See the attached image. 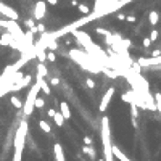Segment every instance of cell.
<instances>
[{
  "instance_id": "1",
  "label": "cell",
  "mask_w": 161,
  "mask_h": 161,
  "mask_svg": "<svg viewBox=\"0 0 161 161\" xmlns=\"http://www.w3.org/2000/svg\"><path fill=\"white\" fill-rule=\"evenodd\" d=\"M102 144H103V158L105 161H115L113 156V144H111V135H110V121L105 116L102 119Z\"/></svg>"
},
{
  "instance_id": "2",
  "label": "cell",
  "mask_w": 161,
  "mask_h": 161,
  "mask_svg": "<svg viewBox=\"0 0 161 161\" xmlns=\"http://www.w3.org/2000/svg\"><path fill=\"white\" fill-rule=\"evenodd\" d=\"M0 26H2V27H7L8 32L13 36V39L18 40L21 45H24L26 37H24L23 29H21L20 26H18V21H13V20H7V21H3V20H0Z\"/></svg>"
},
{
  "instance_id": "3",
  "label": "cell",
  "mask_w": 161,
  "mask_h": 161,
  "mask_svg": "<svg viewBox=\"0 0 161 161\" xmlns=\"http://www.w3.org/2000/svg\"><path fill=\"white\" fill-rule=\"evenodd\" d=\"M39 90H40V86H39L37 82L31 86L29 93H27L26 102H24V105H23V113H24V116H31V115H32V111H34V102H36L37 97H39Z\"/></svg>"
},
{
  "instance_id": "4",
  "label": "cell",
  "mask_w": 161,
  "mask_h": 161,
  "mask_svg": "<svg viewBox=\"0 0 161 161\" xmlns=\"http://www.w3.org/2000/svg\"><path fill=\"white\" fill-rule=\"evenodd\" d=\"M26 134H27V122H26V119H24V121L20 122V127H18L16 134H15V139H13V147H15V150L23 151L24 144H26Z\"/></svg>"
},
{
  "instance_id": "5",
  "label": "cell",
  "mask_w": 161,
  "mask_h": 161,
  "mask_svg": "<svg viewBox=\"0 0 161 161\" xmlns=\"http://www.w3.org/2000/svg\"><path fill=\"white\" fill-rule=\"evenodd\" d=\"M45 15H47V3H45V0H39L34 7V20L40 21L44 20Z\"/></svg>"
},
{
  "instance_id": "6",
  "label": "cell",
  "mask_w": 161,
  "mask_h": 161,
  "mask_svg": "<svg viewBox=\"0 0 161 161\" xmlns=\"http://www.w3.org/2000/svg\"><path fill=\"white\" fill-rule=\"evenodd\" d=\"M0 13H2L3 16H7L8 20H13V21H18V20H20V15H18V12L13 10L12 7L5 5L3 2H0Z\"/></svg>"
},
{
  "instance_id": "7",
  "label": "cell",
  "mask_w": 161,
  "mask_h": 161,
  "mask_svg": "<svg viewBox=\"0 0 161 161\" xmlns=\"http://www.w3.org/2000/svg\"><path fill=\"white\" fill-rule=\"evenodd\" d=\"M113 95H115V87H110L105 93H103L102 102H100V107H98V110H100L102 113H103V111H107V108H108V105H110V102H111Z\"/></svg>"
},
{
  "instance_id": "8",
  "label": "cell",
  "mask_w": 161,
  "mask_h": 161,
  "mask_svg": "<svg viewBox=\"0 0 161 161\" xmlns=\"http://www.w3.org/2000/svg\"><path fill=\"white\" fill-rule=\"evenodd\" d=\"M111 151H113V156H115V159H118V161H132L129 156H126L124 153H122L121 148H118L116 145H113Z\"/></svg>"
},
{
  "instance_id": "9",
  "label": "cell",
  "mask_w": 161,
  "mask_h": 161,
  "mask_svg": "<svg viewBox=\"0 0 161 161\" xmlns=\"http://www.w3.org/2000/svg\"><path fill=\"white\" fill-rule=\"evenodd\" d=\"M53 153H55V159H56V161H66L64 153H63V148H61L60 144H55V147H53Z\"/></svg>"
},
{
  "instance_id": "10",
  "label": "cell",
  "mask_w": 161,
  "mask_h": 161,
  "mask_svg": "<svg viewBox=\"0 0 161 161\" xmlns=\"http://www.w3.org/2000/svg\"><path fill=\"white\" fill-rule=\"evenodd\" d=\"M37 84L40 86V90H42L44 93H47V95H50V84L47 82L44 78H39V76H37Z\"/></svg>"
},
{
  "instance_id": "11",
  "label": "cell",
  "mask_w": 161,
  "mask_h": 161,
  "mask_svg": "<svg viewBox=\"0 0 161 161\" xmlns=\"http://www.w3.org/2000/svg\"><path fill=\"white\" fill-rule=\"evenodd\" d=\"M60 113L63 115L64 119H69L71 118V110H69V105L66 102H61L60 103Z\"/></svg>"
},
{
  "instance_id": "12",
  "label": "cell",
  "mask_w": 161,
  "mask_h": 161,
  "mask_svg": "<svg viewBox=\"0 0 161 161\" xmlns=\"http://www.w3.org/2000/svg\"><path fill=\"white\" fill-rule=\"evenodd\" d=\"M12 39H13V36L10 34V32H3L2 36H0V45H3V47H10V42H12Z\"/></svg>"
},
{
  "instance_id": "13",
  "label": "cell",
  "mask_w": 161,
  "mask_h": 161,
  "mask_svg": "<svg viewBox=\"0 0 161 161\" xmlns=\"http://www.w3.org/2000/svg\"><path fill=\"white\" fill-rule=\"evenodd\" d=\"M130 116H132V126L137 127V118H139V107L130 103Z\"/></svg>"
},
{
  "instance_id": "14",
  "label": "cell",
  "mask_w": 161,
  "mask_h": 161,
  "mask_svg": "<svg viewBox=\"0 0 161 161\" xmlns=\"http://www.w3.org/2000/svg\"><path fill=\"white\" fill-rule=\"evenodd\" d=\"M148 21H150V24H158V21H159V15H158V12H155V10H151L150 12V15H148Z\"/></svg>"
},
{
  "instance_id": "15",
  "label": "cell",
  "mask_w": 161,
  "mask_h": 161,
  "mask_svg": "<svg viewBox=\"0 0 161 161\" xmlns=\"http://www.w3.org/2000/svg\"><path fill=\"white\" fill-rule=\"evenodd\" d=\"M53 121H55V124L58 126V127H61L63 124H64V118H63V115L60 111H56L55 113V116H53Z\"/></svg>"
},
{
  "instance_id": "16",
  "label": "cell",
  "mask_w": 161,
  "mask_h": 161,
  "mask_svg": "<svg viewBox=\"0 0 161 161\" xmlns=\"http://www.w3.org/2000/svg\"><path fill=\"white\" fill-rule=\"evenodd\" d=\"M47 68H45V64L44 63H39L37 64V76H39V78H44L45 79V76H47Z\"/></svg>"
},
{
  "instance_id": "17",
  "label": "cell",
  "mask_w": 161,
  "mask_h": 161,
  "mask_svg": "<svg viewBox=\"0 0 161 161\" xmlns=\"http://www.w3.org/2000/svg\"><path fill=\"white\" fill-rule=\"evenodd\" d=\"M39 127L45 132V134H50V132H52V126L49 124V122H47V121H39Z\"/></svg>"
},
{
  "instance_id": "18",
  "label": "cell",
  "mask_w": 161,
  "mask_h": 161,
  "mask_svg": "<svg viewBox=\"0 0 161 161\" xmlns=\"http://www.w3.org/2000/svg\"><path fill=\"white\" fill-rule=\"evenodd\" d=\"M82 151H84V153H87L92 159H95V150L92 148V145H90V147H89V145H84V147H82Z\"/></svg>"
},
{
  "instance_id": "19",
  "label": "cell",
  "mask_w": 161,
  "mask_h": 161,
  "mask_svg": "<svg viewBox=\"0 0 161 161\" xmlns=\"http://www.w3.org/2000/svg\"><path fill=\"white\" fill-rule=\"evenodd\" d=\"M10 102H12V105H13L15 108H18V110H21V108H23V103H21V100L18 98V97L12 95V97H10Z\"/></svg>"
},
{
  "instance_id": "20",
  "label": "cell",
  "mask_w": 161,
  "mask_h": 161,
  "mask_svg": "<svg viewBox=\"0 0 161 161\" xmlns=\"http://www.w3.org/2000/svg\"><path fill=\"white\" fill-rule=\"evenodd\" d=\"M24 24H26V27L29 31H34V27H36V20L34 18H27V20L24 21Z\"/></svg>"
},
{
  "instance_id": "21",
  "label": "cell",
  "mask_w": 161,
  "mask_h": 161,
  "mask_svg": "<svg viewBox=\"0 0 161 161\" xmlns=\"http://www.w3.org/2000/svg\"><path fill=\"white\" fill-rule=\"evenodd\" d=\"M78 10H79L82 15H90V7L84 5V3H79V5H78Z\"/></svg>"
},
{
  "instance_id": "22",
  "label": "cell",
  "mask_w": 161,
  "mask_h": 161,
  "mask_svg": "<svg viewBox=\"0 0 161 161\" xmlns=\"http://www.w3.org/2000/svg\"><path fill=\"white\" fill-rule=\"evenodd\" d=\"M44 105H45V102H44V98H40V97H37L36 98V102H34V108H44Z\"/></svg>"
},
{
  "instance_id": "23",
  "label": "cell",
  "mask_w": 161,
  "mask_h": 161,
  "mask_svg": "<svg viewBox=\"0 0 161 161\" xmlns=\"http://www.w3.org/2000/svg\"><path fill=\"white\" fill-rule=\"evenodd\" d=\"M32 32H34V34H36V32H40V34H45V26H44L42 23H37V24H36V29H34Z\"/></svg>"
},
{
  "instance_id": "24",
  "label": "cell",
  "mask_w": 161,
  "mask_h": 161,
  "mask_svg": "<svg viewBox=\"0 0 161 161\" xmlns=\"http://www.w3.org/2000/svg\"><path fill=\"white\" fill-rule=\"evenodd\" d=\"M158 36H159V31H156V29H153V31H151V32H150V40H151V42H155V40L158 39Z\"/></svg>"
},
{
  "instance_id": "25",
  "label": "cell",
  "mask_w": 161,
  "mask_h": 161,
  "mask_svg": "<svg viewBox=\"0 0 161 161\" xmlns=\"http://www.w3.org/2000/svg\"><path fill=\"white\" fill-rule=\"evenodd\" d=\"M47 60H49V61H56V55L53 53V52H47Z\"/></svg>"
},
{
  "instance_id": "26",
  "label": "cell",
  "mask_w": 161,
  "mask_h": 161,
  "mask_svg": "<svg viewBox=\"0 0 161 161\" xmlns=\"http://www.w3.org/2000/svg\"><path fill=\"white\" fill-rule=\"evenodd\" d=\"M95 32H97V34H100V36H107V34H108V31H107V29H103V27H97Z\"/></svg>"
},
{
  "instance_id": "27",
  "label": "cell",
  "mask_w": 161,
  "mask_h": 161,
  "mask_svg": "<svg viewBox=\"0 0 161 161\" xmlns=\"http://www.w3.org/2000/svg\"><path fill=\"white\" fill-rule=\"evenodd\" d=\"M126 21H129V23H135L137 18H135L134 15H127V16H126Z\"/></svg>"
},
{
  "instance_id": "28",
  "label": "cell",
  "mask_w": 161,
  "mask_h": 161,
  "mask_svg": "<svg viewBox=\"0 0 161 161\" xmlns=\"http://www.w3.org/2000/svg\"><path fill=\"white\" fill-rule=\"evenodd\" d=\"M84 145H92V137H89V135H86V137H84Z\"/></svg>"
},
{
  "instance_id": "29",
  "label": "cell",
  "mask_w": 161,
  "mask_h": 161,
  "mask_svg": "<svg viewBox=\"0 0 161 161\" xmlns=\"http://www.w3.org/2000/svg\"><path fill=\"white\" fill-rule=\"evenodd\" d=\"M86 84H87V87H89V89H93V87H95V82H93V81H92L90 78H89V79L86 81Z\"/></svg>"
},
{
  "instance_id": "30",
  "label": "cell",
  "mask_w": 161,
  "mask_h": 161,
  "mask_svg": "<svg viewBox=\"0 0 161 161\" xmlns=\"http://www.w3.org/2000/svg\"><path fill=\"white\" fill-rule=\"evenodd\" d=\"M158 56H161V50H153L151 52V58H158Z\"/></svg>"
},
{
  "instance_id": "31",
  "label": "cell",
  "mask_w": 161,
  "mask_h": 161,
  "mask_svg": "<svg viewBox=\"0 0 161 161\" xmlns=\"http://www.w3.org/2000/svg\"><path fill=\"white\" fill-rule=\"evenodd\" d=\"M49 84H52V86H58V84H60V81H58V78H52Z\"/></svg>"
},
{
  "instance_id": "32",
  "label": "cell",
  "mask_w": 161,
  "mask_h": 161,
  "mask_svg": "<svg viewBox=\"0 0 161 161\" xmlns=\"http://www.w3.org/2000/svg\"><path fill=\"white\" fill-rule=\"evenodd\" d=\"M45 3H49V5L55 7V5H58V0H45Z\"/></svg>"
},
{
  "instance_id": "33",
  "label": "cell",
  "mask_w": 161,
  "mask_h": 161,
  "mask_svg": "<svg viewBox=\"0 0 161 161\" xmlns=\"http://www.w3.org/2000/svg\"><path fill=\"white\" fill-rule=\"evenodd\" d=\"M142 44H144V47H150V45H151V40H150V37H147V39H144V42H142Z\"/></svg>"
},
{
  "instance_id": "34",
  "label": "cell",
  "mask_w": 161,
  "mask_h": 161,
  "mask_svg": "<svg viewBox=\"0 0 161 161\" xmlns=\"http://www.w3.org/2000/svg\"><path fill=\"white\" fill-rule=\"evenodd\" d=\"M55 113H56V110H53V108H50L49 111H47V115H49L52 119H53V116H55Z\"/></svg>"
},
{
  "instance_id": "35",
  "label": "cell",
  "mask_w": 161,
  "mask_h": 161,
  "mask_svg": "<svg viewBox=\"0 0 161 161\" xmlns=\"http://www.w3.org/2000/svg\"><path fill=\"white\" fill-rule=\"evenodd\" d=\"M116 18H118L119 21H124V20H126V16L122 15V13H118V15H116Z\"/></svg>"
},
{
  "instance_id": "36",
  "label": "cell",
  "mask_w": 161,
  "mask_h": 161,
  "mask_svg": "<svg viewBox=\"0 0 161 161\" xmlns=\"http://www.w3.org/2000/svg\"><path fill=\"white\" fill-rule=\"evenodd\" d=\"M71 5H74V7H78L79 3H78V0H71Z\"/></svg>"
},
{
  "instance_id": "37",
  "label": "cell",
  "mask_w": 161,
  "mask_h": 161,
  "mask_svg": "<svg viewBox=\"0 0 161 161\" xmlns=\"http://www.w3.org/2000/svg\"><path fill=\"white\" fill-rule=\"evenodd\" d=\"M97 161H105V158H102V159H97Z\"/></svg>"
},
{
  "instance_id": "38",
  "label": "cell",
  "mask_w": 161,
  "mask_h": 161,
  "mask_svg": "<svg viewBox=\"0 0 161 161\" xmlns=\"http://www.w3.org/2000/svg\"><path fill=\"white\" fill-rule=\"evenodd\" d=\"M159 32H161V29H159Z\"/></svg>"
}]
</instances>
